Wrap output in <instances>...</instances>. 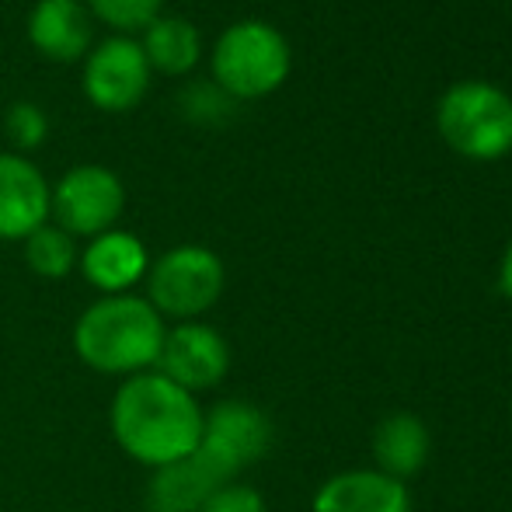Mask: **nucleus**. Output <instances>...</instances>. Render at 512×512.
<instances>
[{
  "label": "nucleus",
  "instance_id": "obj_1",
  "mask_svg": "<svg viewBox=\"0 0 512 512\" xmlns=\"http://www.w3.org/2000/svg\"><path fill=\"white\" fill-rule=\"evenodd\" d=\"M203 415L196 394L182 391L157 370H147L126 377V384L115 391L108 422L126 457L161 471L199 450Z\"/></svg>",
  "mask_w": 512,
  "mask_h": 512
},
{
  "label": "nucleus",
  "instance_id": "obj_2",
  "mask_svg": "<svg viewBox=\"0 0 512 512\" xmlns=\"http://www.w3.org/2000/svg\"><path fill=\"white\" fill-rule=\"evenodd\" d=\"M164 317L147 297L119 293L95 300L74 324V352L88 370L102 377H136L161 356Z\"/></svg>",
  "mask_w": 512,
  "mask_h": 512
},
{
  "label": "nucleus",
  "instance_id": "obj_3",
  "mask_svg": "<svg viewBox=\"0 0 512 512\" xmlns=\"http://www.w3.org/2000/svg\"><path fill=\"white\" fill-rule=\"evenodd\" d=\"M293 70L290 39L272 21L241 18L227 25L213 42L209 74L213 84L234 102H255L286 84Z\"/></svg>",
  "mask_w": 512,
  "mask_h": 512
},
{
  "label": "nucleus",
  "instance_id": "obj_4",
  "mask_svg": "<svg viewBox=\"0 0 512 512\" xmlns=\"http://www.w3.org/2000/svg\"><path fill=\"white\" fill-rule=\"evenodd\" d=\"M436 133L464 161H502L512 154V95L492 81L464 77L439 95Z\"/></svg>",
  "mask_w": 512,
  "mask_h": 512
},
{
  "label": "nucleus",
  "instance_id": "obj_5",
  "mask_svg": "<svg viewBox=\"0 0 512 512\" xmlns=\"http://www.w3.org/2000/svg\"><path fill=\"white\" fill-rule=\"evenodd\" d=\"M227 286V269L220 255L203 244H178L164 251L147 269V300L161 317L171 321H199Z\"/></svg>",
  "mask_w": 512,
  "mask_h": 512
},
{
  "label": "nucleus",
  "instance_id": "obj_6",
  "mask_svg": "<svg viewBox=\"0 0 512 512\" xmlns=\"http://www.w3.org/2000/svg\"><path fill=\"white\" fill-rule=\"evenodd\" d=\"M126 185L105 164H77L49 192V223L70 237H98L119 223Z\"/></svg>",
  "mask_w": 512,
  "mask_h": 512
},
{
  "label": "nucleus",
  "instance_id": "obj_7",
  "mask_svg": "<svg viewBox=\"0 0 512 512\" xmlns=\"http://www.w3.org/2000/svg\"><path fill=\"white\" fill-rule=\"evenodd\" d=\"M150 77H154V70H150L147 56H143L140 39H133V35H108L105 42H98L84 56L81 88L98 112L122 115L133 112L147 98Z\"/></svg>",
  "mask_w": 512,
  "mask_h": 512
},
{
  "label": "nucleus",
  "instance_id": "obj_8",
  "mask_svg": "<svg viewBox=\"0 0 512 512\" xmlns=\"http://www.w3.org/2000/svg\"><path fill=\"white\" fill-rule=\"evenodd\" d=\"M154 370L189 394L209 391L227 377L230 345L213 324L178 321L175 328L164 331L161 356H157Z\"/></svg>",
  "mask_w": 512,
  "mask_h": 512
},
{
  "label": "nucleus",
  "instance_id": "obj_9",
  "mask_svg": "<svg viewBox=\"0 0 512 512\" xmlns=\"http://www.w3.org/2000/svg\"><path fill=\"white\" fill-rule=\"evenodd\" d=\"M272 446V418L248 401H220L203 415L199 450L213 457L230 478L258 464Z\"/></svg>",
  "mask_w": 512,
  "mask_h": 512
},
{
  "label": "nucleus",
  "instance_id": "obj_10",
  "mask_svg": "<svg viewBox=\"0 0 512 512\" xmlns=\"http://www.w3.org/2000/svg\"><path fill=\"white\" fill-rule=\"evenodd\" d=\"M49 192L53 185L25 154L0 150V241H25L49 223Z\"/></svg>",
  "mask_w": 512,
  "mask_h": 512
},
{
  "label": "nucleus",
  "instance_id": "obj_11",
  "mask_svg": "<svg viewBox=\"0 0 512 512\" xmlns=\"http://www.w3.org/2000/svg\"><path fill=\"white\" fill-rule=\"evenodd\" d=\"M77 269L84 272V279L102 297H119V293L133 290L140 279H147L150 255H147V244L133 230L112 227L84 244L81 258H77Z\"/></svg>",
  "mask_w": 512,
  "mask_h": 512
},
{
  "label": "nucleus",
  "instance_id": "obj_12",
  "mask_svg": "<svg viewBox=\"0 0 512 512\" xmlns=\"http://www.w3.org/2000/svg\"><path fill=\"white\" fill-rule=\"evenodd\" d=\"M91 11L84 0H35L28 11V42L53 63H77L91 49Z\"/></svg>",
  "mask_w": 512,
  "mask_h": 512
},
{
  "label": "nucleus",
  "instance_id": "obj_13",
  "mask_svg": "<svg viewBox=\"0 0 512 512\" xmlns=\"http://www.w3.org/2000/svg\"><path fill=\"white\" fill-rule=\"evenodd\" d=\"M230 481L234 478L213 457L196 450L154 474L147 488V506L150 512H203L206 502Z\"/></svg>",
  "mask_w": 512,
  "mask_h": 512
},
{
  "label": "nucleus",
  "instance_id": "obj_14",
  "mask_svg": "<svg viewBox=\"0 0 512 512\" xmlns=\"http://www.w3.org/2000/svg\"><path fill=\"white\" fill-rule=\"evenodd\" d=\"M310 512H411V492L377 467H356L324 481Z\"/></svg>",
  "mask_w": 512,
  "mask_h": 512
},
{
  "label": "nucleus",
  "instance_id": "obj_15",
  "mask_svg": "<svg viewBox=\"0 0 512 512\" xmlns=\"http://www.w3.org/2000/svg\"><path fill=\"white\" fill-rule=\"evenodd\" d=\"M370 453L380 474L408 485V478H415L429 464V453H432L429 425L418 415H411V411H394V415L377 422L370 439Z\"/></svg>",
  "mask_w": 512,
  "mask_h": 512
},
{
  "label": "nucleus",
  "instance_id": "obj_16",
  "mask_svg": "<svg viewBox=\"0 0 512 512\" xmlns=\"http://www.w3.org/2000/svg\"><path fill=\"white\" fill-rule=\"evenodd\" d=\"M140 49L154 74L189 77L203 60V35L182 14H161L143 28Z\"/></svg>",
  "mask_w": 512,
  "mask_h": 512
},
{
  "label": "nucleus",
  "instance_id": "obj_17",
  "mask_svg": "<svg viewBox=\"0 0 512 512\" xmlns=\"http://www.w3.org/2000/svg\"><path fill=\"white\" fill-rule=\"evenodd\" d=\"M25 262L35 276L42 279H67L77 269V237H70L67 230H60L56 223H42L35 234H28L25 241Z\"/></svg>",
  "mask_w": 512,
  "mask_h": 512
},
{
  "label": "nucleus",
  "instance_id": "obj_18",
  "mask_svg": "<svg viewBox=\"0 0 512 512\" xmlns=\"http://www.w3.org/2000/svg\"><path fill=\"white\" fill-rule=\"evenodd\" d=\"M91 18L112 28L115 35L143 32L154 18L164 14V0H84Z\"/></svg>",
  "mask_w": 512,
  "mask_h": 512
},
{
  "label": "nucleus",
  "instance_id": "obj_19",
  "mask_svg": "<svg viewBox=\"0 0 512 512\" xmlns=\"http://www.w3.org/2000/svg\"><path fill=\"white\" fill-rule=\"evenodd\" d=\"M4 129L7 140L18 147V154H28V150H39L49 136V119L35 102H14L4 115Z\"/></svg>",
  "mask_w": 512,
  "mask_h": 512
},
{
  "label": "nucleus",
  "instance_id": "obj_20",
  "mask_svg": "<svg viewBox=\"0 0 512 512\" xmlns=\"http://www.w3.org/2000/svg\"><path fill=\"white\" fill-rule=\"evenodd\" d=\"M230 105H234V98L223 95L213 81H209V84H192V88L182 95V108H185V115H189L192 122L223 119V115L230 112Z\"/></svg>",
  "mask_w": 512,
  "mask_h": 512
},
{
  "label": "nucleus",
  "instance_id": "obj_21",
  "mask_svg": "<svg viewBox=\"0 0 512 512\" xmlns=\"http://www.w3.org/2000/svg\"><path fill=\"white\" fill-rule=\"evenodd\" d=\"M203 512H265V499L251 485L230 481L206 502Z\"/></svg>",
  "mask_w": 512,
  "mask_h": 512
},
{
  "label": "nucleus",
  "instance_id": "obj_22",
  "mask_svg": "<svg viewBox=\"0 0 512 512\" xmlns=\"http://www.w3.org/2000/svg\"><path fill=\"white\" fill-rule=\"evenodd\" d=\"M499 290L512 300V237H509L506 251H502V262H499Z\"/></svg>",
  "mask_w": 512,
  "mask_h": 512
}]
</instances>
